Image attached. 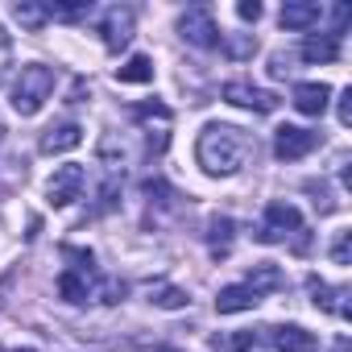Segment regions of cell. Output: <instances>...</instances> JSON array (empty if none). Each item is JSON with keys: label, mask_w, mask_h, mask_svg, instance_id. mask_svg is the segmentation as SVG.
Returning <instances> with one entry per match:
<instances>
[{"label": "cell", "mask_w": 352, "mask_h": 352, "mask_svg": "<svg viewBox=\"0 0 352 352\" xmlns=\"http://www.w3.org/2000/svg\"><path fill=\"white\" fill-rule=\"evenodd\" d=\"M83 187H87V170H83V166H75V162H67V166H58V170H54V179H50L46 195H50V204H54V208H71V204L83 195Z\"/></svg>", "instance_id": "8"}, {"label": "cell", "mask_w": 352, "mask_h": 352, "mask_svg": "<svg viewBox=\"0 0 352 352\" xmlns=\"http://www.w3.org/2000/svg\"><path fill=\"white\" fill-rule=\"evenodd\" d=\"M236 13H241L245 21H257V17H261V5H257V0H253V5H249V0H245V5H241Z\"/></svg>", "instance_id": "24"}, {"label": "cell", "mask_w": 352, "mask_h": 352, "mask_svg": "<svg viewBox=\"0 0 352 352\" xmlns=\"http://www.w3.org/2000/svg\"><path fill=\"white\" fill-rule=\"evenodd\" d=\"M63 274H58V298L63 302H120L124 298V282L104 278L96 270L91 249L79 245H63Z\"/></svg>", "instance_id": "1"}, {"label": "cell", "mask_w": 352, "mask_h": 352, "mask_svg": "<svg viewBox=\"0 0 352 352\" xmlns=\"http://www.w3.org/2000/svg\"><path fill=\"white\" fill-rule=\"evenodd\" d=\"M5 63H9V34L0 30V67H5Z\"/></svg>", "instance_id": "26"}, {"label": "cell", "mask_w": 352, "mask_h": 352, "mask_svg": "<svg viewBox=\"0 0 352 352\" xmlns=\"http://www.w3.org/2000/svg\"><path fill=\"white\" fill-rule=\"evenodd\" d=\"M340 124H352V87L340 91Z\"/></svg>", "instance_id": "23"}, {"label": "cell", "mask_w": 352, "mask_h": 352, "mask_svg": "<svg viewBox=\"0 0 352 352\" xmlns=\"http://www.w3.org/2000/svg\"><path fill=\"white\" fill-rule=\"evenodd\" d=\"M116 352H170V348H153V344H124Z\"/></svg>", "instance_id": "25"}, {"label": "cell", "mask_w": 352, "mask_h": 352, "mask_svg": "<svg viewBox=\"0 0 352 352\" xmlns=\"http://www.w3.org/2000/svg\"><path fill=\"white\" fill-rule=\"evenodd\" d=\"M17 352H21V348H17ZM25 352H34V348H25Z\"/></svg>", "instance_id": "28"}, {"label": "cell", "mask_w": 352, "mask_h": 352, "mask_svg": "<svg viewBox=\"0 0 352 352\" xmlns=\"http://www.w3.org/2000/svg\"><path fill=\"white\" fill-rule=\"evenodd\" d=\"M257 153L253 133L236 129V124H208L195 141V162L212 174V179H228V174L245 170V162Z\"/></svg>", "instance_id": "2"}, {"label": "cell", "mask_w": 352, "mask_h": 352, "mask_svg": "<svg viewBox=\"0 0 352 352\" xmlns=\"http://www.w3.org/2000/svg\"><path fill=\"white\" fill-rule=\"evenodd\" d=\"M307 286H311V294H315V307H323V311H331L336 319H348L352 315V307H348V286H327V282H319V278H307Z\"/></svg>", "instance_id": "13"}, {"label": "cell", "mask_w": 352, "mask_h": 352, "mask_svg": "<svg viewBox=\"0 0 352 352\" xmlns=\"http://www.w3.org/2000/svg\"><path fill=\"white\" fill-rule=\"evenodd\" d=\"M261 245H286V241H294V249L298 253H307V224H302V212L294 208V204H286V199H274V204H265V212H261V224H257V232H253Z\"/></svg>", "instance_id": "4"}, {"label": "cell", "mask_w": 352, "mask_h": 352, "mask_svg": "<svg viewBox=\"0 0 352 352\" xmlns=\"http://www.w3.org/2000/svg\"><path fill=\"white\" fill-rule=\"evenodd\" d=\"M224 100H228V104H236V108L261 112V116L278 108V96H274V91H261V87H253V83H241V79L224 83Z\"/></svg>", "instance_id": "12"}, {"label": "cell", "mask_w": 352, "mask_h": 352, "mask_svg": "<svg viewBox=\"0 0 352 352\" xmlns=\"http://www.w3.org/2000/svg\"><path fill=\"white\" fill-rule=\"evenodd\" d=\"M286 286V278H282V270L278 265H270V261H261V265H253L249 274H245V282H236V286H224L220 294H216V311L220 315H241V311H253L270 290H282Z\"/></svg>", "instance_id": "3"}, {"label": "cell", "mask_w": 352, "mask_h": 352, "mask_svg": "<svg viewBox=\"0 0 352 352\" xmlns=\"http://www.w3.org/2000/svg\"><path fill=\"white\" fill-rule=\"evenodd\" d=\"M145 298H149L153 307H162V311H183V307L191 302L187 290L170 286V282H145Z\"/></svg>", "instance_id": "18"}, {"label": "cell", "mask_w": 352, "mask_h": 352, "mask_svg": "<svg viewBox=\"0 0 352 352\" xmlns=\"http://www.w3.org/2000/svg\"><path fill=\"white\" fill-rule=\"evenodd\" d=\"M274 352H315V336L302 331L298 323H278V327H261L257 331Z\"/></svg>", "instance_id": "11"}, {"label": "cell", "mask_w": 352, "mask_h": 352, "mask_svg": "<svg viewBox=\"0 0 352 352\" xmlns=\"http://www.w3.org/2000/svg\"><path fill=\"white\" fill-rule=\"evenodd\" d=\"M153 79V63L145 54H133L124 67H116V83H149Z\"/></svg>", "instance_id": "20"}, {"label": "cell", "mask_w": 352, "mask_h": 352, "mask_svg": "<svg viewBox=\"0 0 352 352\" xmlns=\"http://www.w3.org/2000/svg\"><path fill=\"white\" fill-rule=\"evenodd\" d=\"M13 17L25 25V30H42L50 21V9L46 5H13Z\"/></svg>", "instance_id": "21"}, {"label": "cell", "mask_w": 352, "mask_h": 352, "mask_svg": "<svg viewBox=\"0 0 352 352\" xmlns=\"http://www.w3.org/2000/svg\"><path fill=\"white\" fill-rule=\"evenodd\" d=\"M133 120L145 129L149 149H153V153H166V145H170V129H174V112H170L162 100H145V104H133Z\"/></svg>", "instance_id": "6"}, {"label": "cell", "mask_w": 352, "mask_h": 352, "mask_svg": "<svg viewBox=\"0 0 352 352\" xmlns=\"http://www.w3.org/2000/svg\"><path fill=\"white\" fill-rule=\"evenodd\" d=\"M327 104H331V87L327 83H298L294 87V108L302 116H323Z\"/></svg>", "instance_id": "15"}, {"label": "cell", "mask_w": 352, "mask_h": 352, "mask_svg": "<svg viewBox=\"0 0 352 352\" xmlns=\"http://www.w3.org/2000/svg\"><path fill=\"white\" fill-rule=\"evenodd\" d=\"M179 34H183L191 46H199V50H220V46H224V34H220V25H216V17H212L208 5L187 9V13L179 17Z\"/></svg>", "instance_id": "7"}, {"label": "cell", "mask_w": 352, "mask_h": 352, "mask_svg": "<svg viewBox=\"0 0 352 352\" xmlns=\"http://www.w3.org/2000/svg\"><path fill=\"white\" fill-rule=\"evenodd\" d=\"M331 352H352V340H348V336H340V340H336V348H331Z\"/></svg>", "instance_id": "27"}, {"label": "cell", "mask_w": 352, "mask_h": 352, "mask_svg": "<svg viewBox=\"0 0 352 352\" xmlns=\"http://www.w3.org/2000/svg\"><path fill=\"white\" fill-rule=\"evenodd\" d=\"M54 83H58L54 67H42V63L21 67V75H17V83H13V108H17L21 116L42 112V104L54 96Z\"/></svg>", "instance_id": "5"}, {"label": "cell", "mask_w": 352, "mask_h": 352, "mask_svg": "<svg viewBox=\"0 0 352 352\" xmlns=\"http://www.w3.org/2000/svg\"><path fill=\"white\" fill-rule=\"evenodd\" d=\"M75 145H83V129L75 120H63V124H54V129L42 133V153H67Z\"/></svg>", "instance_id": "16"}, {"label": "cell", "mask_w": 352, "mask_h": 352, "mask_svg": "<svg viewBox=\"0 0 352 352\" xmlns=\"http://www.w3.org/2000/svg\"><path fill=\"white\" fill-rule=\"evenodd\" d=\"M96 30L104 34V46H108L112 54H120V50L133 42V9H124V5H112V9H104Z\"/></svg>", "instance_id": "9"}, {"label": "cell", "mask_w": 352, "mask_h": 352, "mask_svg": "<svg viewBox=\"0 0 352 352\" xmlns=\"http://www.w3.org/2000/svg\"><path fill=\"white\" fill-rule=\"evenodd\" d=\"M331 261H336V265H348V261H352V232H348V228H344V232H336Z\"/></svg>", "instance_id": "22"}, {"label": "cell", "mask_w": 352, "mask_h": 352, "mask_svg": "<svg viewBox=\"0 0 352 352\" xmlns=\"http://www.w3.org/2000/svg\"><path fill=\"white\" fill-rule=\"evenodd\" d=\"M232 236H236V224H232L228 216H212V220H208V253H212L216 261H224V257L232 253Z\"/></svg>", "instance_id": "17"}, {"label": "cell", "mask_w": 352, "mask_h": 352, "mask_svg": "<svg viewBox=\"0 0 352 352\" xmlns=\"http://www.w3.org/2000/svg\"><path fill=\"white\" fill-rule=\"evenodd\" d=\"M282 30H311L323 21V5H315V0H294V5H282L278 13Z\"/></svg>", "instance_id": "14"}, {"label": "cell", "mask_w": 352, "mask_h": 352, "mask_svg": "<svg viewBox=\"0 0 352 352\" xmlns=\"http://www.w3.org/2000/svg\"><path fill=\"white\" fill-rule=\"evenodd\" d=\"M315 145H319V133L298 129V124H282V129L274 133V153H278V162H298V157H307Z\"/></svg>", "instance_id": "10"}, {"label": "cell", "mask_w": 352, "mask_h": 352, "mask_svg": "<svg viewBox=\"0 0 352 352\" xmlns=\"http://www.w3.org/2000/svg\"><path fill=\"white\" fill-rule=\"evenodd\" d=\"M298 54H302L307 63H336V58H340V38H336V34L307 38V42L298 46Z\"/></svg>", "instance_id": "19"}]
</instances>
